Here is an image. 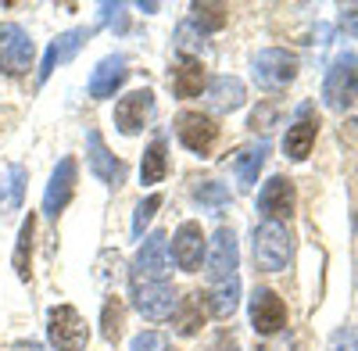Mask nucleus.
I'll return each instance as SVG.
<instances>
[{"instance_id": "nucleus-18", "label": "nucleus", "mask_w": 358, "mask_h": 351, "mask_svg": "<svg viewBox=\"0 0 358 351\" xmlns=\"http://www.w3.org/2000/svg\"><path fill=\"white\" fill-rule=\"evenodd\" d=\"M90 40V29H69V33H62L50 47H47V54H43V62H40V83H47L50 79V72L57 69V65H65V62H72V57L79 54V47Z\"/></svg>"}, {"instance_id": "nucleus-38", "label": "nucleus", "mask_w": 358, "mask_h": 351, "mask_svg": "<svg viewBox=\"0 0 358 351\" xmlns=\"http://www.w3.org/2000/svg\"><path fill=\"white\" fill-rule=\"evenodd\" d=\"M169 351H172V348H169Z\"/></svg>"}, {"instance_id": "nucleus-30", "label": "nucleus", "mask_w": 358, "mask_h": 351, "mask_svg": "<svg viewBox=\"0 0 358 351\" xmlns=\"http://www.w3.org/2000/svg\"><path fill=\"white\" fill-rule=\"evenodd\" d=\"M162 208V194H151L147 201L136 204V212H133V237H143V226L155 219V212Z\"/></svg>"}, {"instance_id": "nucleus-22", "label": "nucleus", "mask_w": 358, "mask_h": 351, "mask_svg": "<svg viewBox=\"0 0 358 351\" xmlns=\"http://www.w3.org/2000/svg\"><path fill=\"white\" fill-rule=\"evenodd\" d=\"M204 298L201 294H187V298H179L176 312H172V327L179 337H194L201 327H204Z\"/></svg>"}, {"instance_id": "nucleus-9", "label": "nucleus", "mask_w": 358, "mask_h": 351, "mask_svg": "<svg viewBox=\"0 0 358 351\" xmlns=\"http://www.w3.org/2000/svg\"><path fill=\"white\" fill-rule=\"evenodd\" d=\"M151 119H155V94L151 90H133L115 104V126L126 136H136Z\"/></svg>"}, {"instance_id": "nucleus-34", "label": "nucleus", "mask_w": 358, "mask_h": 351, "mask_svg": "<svg viewBox=\"0 0 358 351\" xmlns=\"http://www.w3.org/2000/svg\"><path fill=\"white\" fill-rule=\"evenodd\" d=\"M341 29L358 40V4H351V8H344V11H341Z\"/></svg>"}, {"instance_id": "nucleus-37", "label": "nucleus", "mask_w": 358, "mask_h": 351, "mask_svg": "<svg viewBox=\"0 0 358 351\" xmlns=\"http://www.w3.org/2000/svg\"><path fill=\"white\" fill-rule=\"evenodd\" d=\"M355 229H358V212H355Z\"/></svg>"}, {"instance_id": "nucleus-26", "label": "nucleus", "mask_w": 358, "mask_h": 351, "mask_svg": "<svg viewBox=\"0 0 358 351\" xmlns=\"http://www.w3.org/2000/svg\"><path fill=\"white\" fill-rule=\"evenodd\" d=\"M33 233H36V215L29 212V219L22 222V229H18V244H15V273H18V280H29V258H33Z\"/></svg>"}, {"instance_id": "nucleus-24", "label": "nucleus", "mask_w": 358, "mask_h": 351, "mask_svg": "<svg viewBox=\"0 0 358 351\" xmlns=\"http://www.w3.org/2000/svg\"><path fill=\"white\" fill-rule=\"evenodd\" d=\"M208 312H212L215 319H229L236 312V305H241V280L229 276L222 283H212V290H208Z\"/></svg>"}, {"instance_id": "nucleus-25", "label": "nucleus", "mask_w": 358, "mask_h": 351, "mask_svg": "<svg viewBox=\"0 0 358 351\" xmlns=\"http://www.w3.org/2000/svg\"><path fill=\"white\" fill-rule=\"evenodd\" d=\"M169 172V148L165 140H155L151 148L143 151V162H140V180L143 183H162Z\"/></svg>"}, {"instance_id": "nucleus-11", "label": "nucleus", "mask_w": 358, "mask_h": 351, "mask_svg": "<svg viewBox=\"0 0 358 351\" xmlns=\"http://www.w3.org/2000/svg\"><path fill=\"white\" fill-rule=\"evenodd\" d=\"M236 266H241L236 233L229 226H219L212 237V251H208V276H212V283H222V280L236 276Z\"/></svg>"}, {"instance_id": "nucleus-32", "label": "nucleus", "mask_w": 358, "mask_h": 351, "mask_svg": "<svg viewBox=\"0 0 358 351\" xmlns=\"http://www.w3.org/2000/svg\"><path fill=\"white\" fill-rule=\"evenodd\" d=\"M101 22H108L111 29L122 33L126 29V15H122V4H101Z\"/></svg>"}, {"instance_id": "nucleus-7", "label": "nucleus", "mask_w": 358, "mask_h": 351, "mask_svg": "<svg viewBox=\"0 0 358 351\" xmlns=\"http://www.w3.org/2000/svg\"><path fill=\"white\" fill-rule=\"evenodd\" d=\"M176 136L179 143H183L187 151L194 155H212L215 148V140H219V126L212 115H204V111H179L176 115Z\"/></svg>"}, {"instance_id": "nucleus-15", "label": "nucleus", "mask_w": 358, "mask_h": 351, "mask_svg": "<svg viewBox=\"0 0 358 351\" xmlns=\"http://www.w3.org/2000/svg\"><path fill=\"white\" fill-rule=\"evenodd\" d=\"M172 255H176V266L183 269V273H197L201 269V262L208 255V241H204V233H201L197 222H183V226L176 229Z\"/></svg>"}, {"instance_id": "nucleus-35", "label": "nucleus", "mask_w": 358, "mask_h": 351, "mask_svg": "<svg viewBox=\"0 0 358 351\" xmlns=\"http://www.w3.org/2000/svg\"><path fill=\"white\" fill-rule=\"evenodd\" d=\"M348 337H351V330L344 327L341 334H334V351H341V348H348Z\"/></svg>"}, {"instance_id": "nucleus-21", "label": "nucleus", "mask_w": 358, "mask_h": 351, "mask_svg": "<svg viewBox=\"0 0 358 351\" xmlns=\"http://www.w3.org/2000/svg\"><path fill=\"white\" fill-rule=\"evenodd\" d=\"M265 158H268V143L265 140L262 143H251V148H244V151H236L233 172H236V180H241V190H251L258 183V172H262Z\"/></svg>"}, {"instance_id": "nucleus-14", "label": "nucleus", "mask_w": 358, "mask_h": 351, "mask_svg": "<svg viewBox=\"0 0 358 351\" xmlns=\"http://www.w3.org/2000/svg\"><path fill=\"white\" fill-rule=\"evenodd\" d=\"M86 151H90V169H94V176L101 183H108V187H122L126 183V162L115 158L104 148V136L97 129L86 133Z\"/></svg>"}, {"instance_id": "nucleus-29", "label": "nucleus", "mask_w": 358, "mask_h": 351, "mask_svg": "<svg viewBox=\"0 0 358 351\" xmlns=\"http://www.w3.org/2000/svg\"><path fill=\"white\" fill-rule=\"evenodd\" d=\"M194 197H197L201 204H208V208H226V204H229V190H226L222 183H215V180L197 183V187H194Z\"/></svg>"}, {"instance_id": "nucleus-5", "label": "nucleus", "mask_w": 358, "mask_h": 351, "mask_svg": "<svg viewBox=\"0 0 358 351\" xmlns=\"http://www.w3.org/2000/svg\"><path fill=\"white\" fill-rule=\"evenodd\" d=\"M33 54H36V43L29 40V33L22 25H15V22L0 25V72L25 76L33 69Z\"/></svg>"}, {"instance_id": "nucleus-3", "label": "nucleus", "mask_w": 358, "mask_h": 351, "mask_svg": "<svg viewBox=\"0 0 358 351\" xmlns=\"http://www.w3.org/2000/svg\"><path fill=\"white\" fill-rule=\"evenodd\" d=\"M47 337L54 351H83L90 341V330L72 305H54L47 312Z\"/></svg>"}, {"instance_id": "nucleus-2", "label": "nucleus", "mask_w": 358, "mask_h": 351, "mask_svg": "<svg viewBox=\"0 0 358 351\" xmlns=\"http://www.w3.org/2000/svg\"><path fill=\"white\" fill-rule=\"evenodd\" d=\"M322 97L334 111H344L358 101V57L355 54H341L330 65L326 83H322Z\"/></svg>"}, {"instance_id": "nucleus-1", "label": "nucleus", "mask_w": 358, "mask_h": 351, "mask_svg": "<svg viewBox=\"0 0 358 351\" xmlns=\"http://www.w3.org/2000/svg\"><path fill=\"white\" fill-rule=\"evenodd\" d=\"M251 251H255V266L262 273H280L287 269V262L294 255V237L283 222H262L255 226Z\"/></svg>"}, {"instance_id": "nucleus-20", "label": "nucleus", "mask_w": 358, "mask_h": 351, "mask_svg": "<svg viewBox=\"0 0 358 351\" xmlns=\"http://www.w3.org/2000/svg\"><path fill=\"white\" fill-rule=\"evenodd\" d=\"M204 65L197 62V57H179L176 62V69H172V90H176V97H183V101H190V97H197L201 90H204Z\"/></svg>"}, {"instance_id": "nucleus-36", "label": "nucleus", "mask_w": 358, "mask_h": 351, "mask_svg": "<svg viewBox=\"0 0 358 351\" xmlns=\"http://www.w3.org/2000/svg\"><path fill=\"white\" fill-rule=\"evenodd\" d=\"M222 351H236V344H233V341H229V348H222Z\"/></svg>"}, {"instance_id": "nucleus-4", "label": "nucleus", "mask_w": 358, "mask_h": 351, "mask_svg": "<svg viewBox=\"0 0 358 351\" xmlns=\"http://www.w3.org/2000/svg\"><path fill=\"white\" fill-rule=\"evenodd\" d=\"M169 237L155 229L151 237H143L136 258H133V283H165L169 276Z\"/></svg>"}, {"instance_id": "nucleus-28", "label": "nucleus", "mask_w": 358, "mask_h": 351, "mask_svg": "<svg viewBox=\"0 0 358 351\" xmlns=\"http://www.w3.org/2000/svg\"><path fill=\"white\" fill-rule=\"evenodd\" d=\"M122 323H126V308H122V298H108L104 301V312H101V334L108 344H115L118 337H122Z\"/></svg>"}, {"instance_id": "nucleus-31", "label": "nucleus", "mask_w": 358, "mask_h": 351, "mask_svg": "<svg viewBox=\"0 0 358 351\" xmlns=\"http://www.w3.org/2000/svg\"><path fill=\"white\" fill-rule=\"evenodd\" d=\"M133 351H169V341H165V334H158V330H143V334L133 341Z\"/></svg>"}, {"instance_id": "nucleus-16", "label": "nucleus", "mask_w": 358, "mask_h": 351, "mask_svg": "<svg viewBox=\"0 0 358 351\" xmlns=\"http://www.w3.org/2000/svg\"><path fill=\"white\" fill-rule=\"evenodd\" d=\"M315 136H319V119L312 115V108L305 104L301 111H297V122L287 129V136H283V151H287V158L290 162H305L308 155H312V148H315Z\"/></svg>"}, {"instance_id": "nucleus-23", "label": "nucleus", "mask_w": 358, "mask_h": 351, "mask_svg": "<svg viewBox=\"0 0 358 351\" xmlns=\"http://www.w3.org/2000/svg\"><path fill=\"white\" fill-rule=\"evenodd\" d=\"M25 180H29V172L22 165H8L4 176H0V212L11 215L22 208V201H25Z\"/></svg>"}, {"instance_id": "nucleus-10", "label": "nucleus", "mask_w": 358, "mask_h": 351, "mask_svg": "<svg viewBox=\"0 0 358 351\" xmlns=\"http://www.w3.org/2000/svg\"><path fill=\"white\" fill-rule=\"evenodd\" d=\"M133 298H136L140 315L151 319V323H162V319H169V315L176 312V305H179L172 283H133Z\"/></svg>"}, {"instance_id": "nucleus-13", "label": "nucleus", "mask_w": 358, "mask_h": 351, "mask_svg": "<svg viewBox=\"0 0 358 351\" xmlns=\"http://www.w3.org/2000/svg\"><path fill=\"white\" fill-rule=\"evenodd\" d=\"M76 158H62L50 176V183H47V194H43V215L47 219H57L65 208H69V201L76 194Z\"/></svg>"}, {"instance_id": "nucleus-27", "label": "nucleus", "mask_w": 358, "mask_h": 351, "mask_svg": "<svg viewBox=\"0 0 358 351\" xmlns=\"http://www.w3.org/2000/svg\"><path fill=\"white\" fill-rule=\"evenodd\" d=\"M194 25L201 33H219V29L229 22V8L226 4H215V0H204V4H194Z\"/></svg>"}, {"instance_id": "nucleus-17", "label": "nucleus", "mask_w": 358, "mask_h": 351, "mask_svg": "<svg viewBox=\"0 0 358 351\" xmlns=\"http://www.w3.org/2000/svg\"><path fill=\"white\" fill-rule=\"evenodd\" d=\"M129 76V65L122 54H108L104 62L94 69V76H90V97L94 101H104V97H115V90L126 83Z\"/></svg>"}, {"instance_id": "nucleus-8", "label": "nucleus", "mask_w": 358, "mask_h": 351, "mask_svg": "<svg viewBox=\"0 0 358 351\" xmlns=\"http://www.w3.org/2000/svg\"><path fill=\"white\" fill-rule=\"evenodd\" d=\"M251 327H255L258 337H273L287 327V305L276 290L258 287L251 294Z\"/></svg>"}, {"instance_id": "nucleus-6", "label": "nucleus", "mask_w": 358, "mask_h": 351, "mask_svg": "<svg viewBox=\"0 0 358 351\" xmlns=\"http://www.w3.org/2000/svg\"><path fill=\"white\" fill-rule=\"evenodd\" d=\"M251 76L262 90H283V86H290L294 76H297V57L283 47H268L255 57Z\"/></svg>"}, {"instance_id": "nucleus-12", "label": "nucleus", "mask_w": 358, "mask_h": 351, "mask_svg": "<svg viewBox=\"0 0 358 351\" xmlns=\"http://www.w3.org/2000/svg\"><path fill=\"white\" fill-rule=\"evenodd\" d=\"M294 204H297V194H294V183L287 176H273L262 194H258V212L265 215V222H283L294 215Z\"/></svg>"}, {"instance_id": "nucleus-33", "label": "nucleus", "mask_w": 358, "mask_h": 351, "mask_svg": "<svg viewBox=\"0 0 358 351\" xmlns=\"http://www.w3.org/2000/svg\"><path fill=\"white\" fill-rule=\"evenodd\" d=\"M176 43H179V50H194V47L201 43V40H194V22H183V25H179Z\"/></svg>"}, {"instance_id": "nucleus-19", "label": "nucleus", "mask_w": 358, "mask_h": 351, "mask_svg": "<svg viewBox=\"0 0 358 351\" xmlns=\"http://www.w3.org/2000/svg\"><path fill=\"white\" fill-rule=\"evenodd\" d=\"M248 101V90H244V83L236 79V76H215L212 83H208V104H212L215 111L229 115L236 111Z\"/></svg>"}]
</instances>
